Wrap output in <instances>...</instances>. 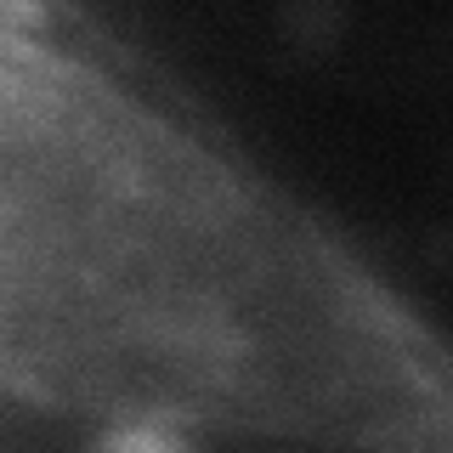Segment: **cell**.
<instances>
[{
  "mask_svg": "<svg viewBox=\"0 0 453 453\" xmlns=\"http://www.w3.org/2000/svg\"><path fill=\"white\" fill-rule=\"evenodd\" d=\"M283 40L357 74L414 68L453 35V0H278Z\"/></svg>",
  "mask_w": 453,
  "mask_h": 453,
  "instance_id": "6da1fadb",
  "label": "cell"
}]
</instances>
